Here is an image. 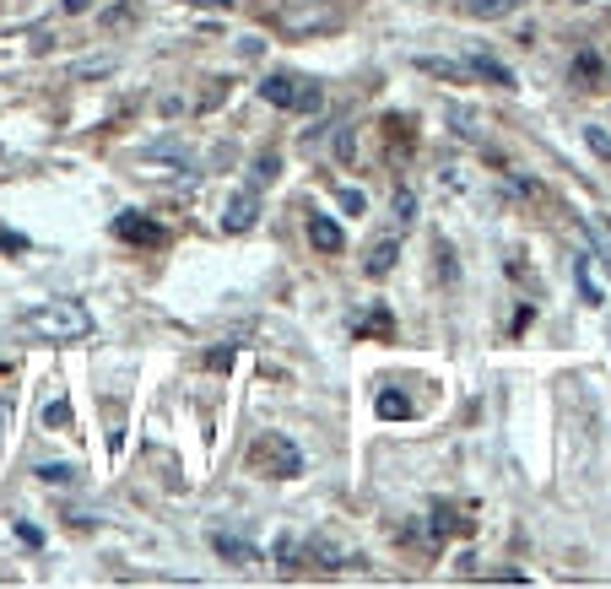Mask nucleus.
Segmentation results:
<instances>
[{"label":"nucleus","mask_w":611,"mask_h":589,"mask_svg":"<svg viewBox=\"0 0 611 589\" xmlns=\"http://www.w3.org/2000/svg\"><path fill=\"white\" fill-rule=\"evenodd\" d=\"M17 325L28 330L33 341H49V346H71V341H87V336H92V314H87L76 298L33 303V309H22Z\"/></svg>","instance_id":"1"},{"label":"nucleus","mask_w":611,"mask_h":589,"mask_svg":"<svg viewBox=\"0 0 611 589\" xmlns=\"http://www.w3.org/2000/svg\"><path fill=\"white\" fill-rule=\"evenodd\" d=\"M249 465L271 481H292V476H303V449L292 444L287 433H260L255 444H249Z\"/></svg>","instance_id":"2"},{"label":"nucleus","mask_w":611,"mask_h":589,"mask_svg":"<svg viewBox=\"0 0 611 589\" xmlns=\"http://www.w3.org/2000/svg\"><path fill=\"white\" fill-rule=\"evenodd\" d=\"M260 98L276 103V109H287V114H314L325 103V92L314 82H303V76H292V71H271L260 82Z\"/></svg>","instance_id":"3"},{"label":"nucleus","mask_w":611,"mask_h":589,"mask_svg":"<svg viewBox=\"0 0 611 589\" xmlns=\"http://www.w3.org/2000/svg\"><path fill=\"white\" fill-rule=\"evenodd\" d=\"M114 238H119V244H136V249H163L168 244V233L152 217H141V211H119V217H114Z\"/></svg>","instance_id":"4"},{"label":"nucleus","mask_w":611,"mask_h":589,"mask_svg":"<svg viewBox=\"0 0 611 589\" xmlns=\"http://www.w3.org/2000/svg\"><path fill=\"white\" fill-rule=\"evenodd\" d=\"M260 217V190H233L228 200H222V233H249Z\"/></svg>","instance_id":"5"},{"label":"nucleus","mask_w":611,"mask_h":589,"mask_svg":"<svg viewBox=\"0 0 611 589\" xmlns=\"http://www.w3.org/2000/svg\"><path fill=\"white\" fill-rule=\"evenodd\" d=\"M303 227H309V244L320 249V254H341V249H347V233H341V222L325 217V211H309V217H303Z\"/></svg>","instance_id":"6"},{"label":"nucleus","mask_w":611,"mask_h":589,"mask_svg":"<svg viewBox=\"0 0 611 589\" xmlns=\"http://www.w3.org/2000/svg\"><path fill=\"white\" fill-rule=\"evenodd\" d=\"M395 260H401V244H395V238H379V244H374V249H368V260H363V271H368V276H374V281H379V276H390V271H395Z\"/></svg>","instance_id":"7"},{"label":"nucleus","mask_w":611,"mask_h":589,"mask_svg":"<svg viewBox=\"0 0 611 589\" xmlns=\"http://www.w3.org/2000/svg\"><path fill=\"white\" fill-rule=\"evenodd\" d=\"M211 546H217V557H228V562H238V568H249V562H260V552L249 541H238V535H211Z\"/></svg>","instance_id":"8"},{"label":"nucleus","mask_w":611,"mask_h":589,"mask_svg":"<svg viewBox=\"0 0 611 589\" xmlns=\"http://www.w3.org/2000/svg\"><path fill=\"white\" fill-rule=\"evenodd\" d=\"M309 557H320L330 573L347 568V562H357V552H347V546H336V541H325V535H314V541H309Z\"/></svg>","instance_id":"9"},{"label":"nucleus","mask_w":611,"mask_h":589,"mask_svg":"<svg viewBox=\"0 0 611 589\" xmlns=\"http://www.w3.org/2000/svg\"><path fill=\"white\" fill-rule=\"evenodd\" d=\"M514 6H520V0H466V17H476V22H498V17H509Z\"/></svg>","instance_id":"10"},{"label":"nucleus","mask_w":611,"mask_h":589,"mask_svg":"<svg viewBox=\"0 0 611 589\" xmlns=\"http://www.w3.org/2000/svg\"><path fill=\"white\" fill-rule=\"evenodd\" d=\"M38 481H44V487H76V465L44 460V465H38Z\"/></svg>","instance_id":"11"},{"label":"nucleus","mask_w":611,"mask_h":589,"mask_svg":"<svg viewBox=\"0 0 611 589\" xmlns=\"http://www.w3.org/2000/svg\"><path fill=\"white\" fill-rule=\"evenodd\" d=\"M574 276H579V292H584V303H606V292L595 287V276H590V254H579V260H574Z\"/></svg>","instance_id":"12"},{"label":"nucleus","mask_w":611,"mask_h":589,"mask_svg":"<svg viewBox=\"0 0 611 589\" xmlns=\"http://www.w3.org/2000/svg\"><path fill=\"white\" fill-rule=\"evenodd\" d=\"M44 427H55V433H65V427H71V400H65V395L44 400Z\"/></svg>","instance_id":"13"},{"label":"nucleus","mask_w":611,"mask_h":589,"mask_svg":"<svg viewBox=\"0 0 611 589\" xmlns=\"http://www.w3.org/2000/svg\"><path fill=\"white\" fill-rule=\"evenodd\" d=\"M471 71H476V76H487V82H498V87H514V76L503 71L498 60H487V55H476V60H471Z\"/></svg>","instance_id":"14"},{"label":"nucleus","mask_w":611,"mask_h":589,"mask_svg":"<svg viewBox=\"0 0 611 589\" xmlns=\"http://www.w3.org/2000/svg\"><path fill=\"white\" fill-rule=\"evenodd\" d=\"M357 336H395V319L384 314V309H374L363 319V325H357Z\"/></svg>","instance_id":"15"},{"label":"nucleus","mask_w":611,"mask_h":589,"mask_svg":"<svg viewBox=\"0 0 611 589\" xmlns=\"http://www.w3.org/2000/svg\"><path fill=\"white\" fill-rule=\"evenodd\" d=\"M298 557H303V541H298V535H282V541H276V562L292 573V568H298Z\"/></svg>","instance_id":"16"},{"label":"nucleus","mask_w":611,"mask_h":589,"mask_svg":"<svg viewBox=\"0 0 611 589\" xmlns=\"http://www.w3.org/2000/svg\"><path fill=\"white\" fill-rule=\"evenodd\" d=\"M379 417H395V422H401V417H411V400H406V395H390V390H384V395H379Z\"/></svg>","instance_id":"17"},{"label":"nucleus","mask_w":611,"mask_h":589,"mask_svg":"<svg viewBox=\"0 0 611 589\" xmlns=\"http://www.w3.org/2000/svg\"><path fill=\"white\" fill-rule=\"evenodd\" d=\"M395 222H401V227L417 222V195H411V190H395Z\"/></svg>","instance_id":"18"},{"label":"nucleus","mask_w":611,"mask_h":589,"mask_svg":"<svg viewBox=\"0 0 611 589\" xmlns=\"http://www.w3.org/2000/svg\"><path fill=\"white\" fill-rule=\"evenodd\" d=\"M584 141H590V152L601 157V163H611V136H606L601 125H584Z\"/></svg>","instance_id":"19"},{"label":"nucleus","mask_w":611,"mask_h":589,"mask_svg":"<svg viewBox=\"0 0 611 589\" xmlns=\"http://www.w3.org/2000/svg\"><path fill=\"white\" fill-rule=\"evenodd\" d=\"M341 206H347L352 217H363V211H368V195H363V190H352V184H347V190H341Z\"/></svg>","instance_id":"20"},{"label":"nucleus","mask_w":611,"mask_h":589,"mask_svg":"<svg viewBox=\"0 0 611 589\" xmlns=\"http://www.w3.org/2000/svg\"><path fill=\"white\" fill-rule=\"evenodd\" d=\"M336 157H341V163H352V157H357V136H352V130H341V136H336Z\"/></svg>","instance_id":"21"},{"label":"nucleus","mask_w":611,"mask_h":589,"mask_svg":"<svg viewBox=\"0 0 611 589\" xmlns=\"http://www.w3.org/2000/svg\"><path fill=\"white\" fill-rule=\"evenodd\" d=\"M276 168H282V157H276V152H265V157H260V163H255V173H260V179H265V184H271V179H276Z\"/></svg>","instance_id":"22"},{"label":"nucleus","mask_w":611,"mask_h":589,"mask_svg":"<svg viewBox=\"0 0 611 589\" xmlns=\"http://www.w3.org/2000/svg\"><path fill=\"white\" fill-rule=\"evenodd\" d=\"M574 71L584 76V82H595V71H601V60H595V55H579V60H574Z\"/></svg>","instance_id":"23"},{"label":"nucleus","mask_w":611,"mask_h":589,"mask_svg":"<svg viewBox=\"0 0 611 589\" xmlns=\"http://www.w3.org/2000/svg\"><path fill=\"white\" fill-rule=\"evenodd\" d=\"M17 541H22V546H38V541H44V535H38L33 525H17Z\"/></svg>","instance_id":"24"},{"label":"nucleus","mask_w":611,"mask_h":589,"mask_svg":"<svg viewBox=\"0 0 611 589\" xmlns=\"http://www.w3.org/2000/svg\"><path fill=\"white\" fill-rule=\"evenodd\" d=\"M190 6H228V0H190Z\"/></svg>","instance_id":"25"}]
</instances>
